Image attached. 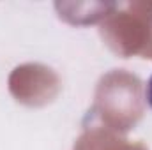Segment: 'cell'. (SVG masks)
<instances>
[{"label":"cell","instance_id":"6da1fadb","mask_svg":"<svg viewBox=\"0 0 152 150\" xmlns=\"http://www.w3.org/2000/svg\"><path fill=\"white\" fill-rule=\"evenodd\" d=\"M147 103L152 108V76H151V79H149V83H147Z\"/></svg>","mask_w":152,"mask_h":150}]
</instances>
